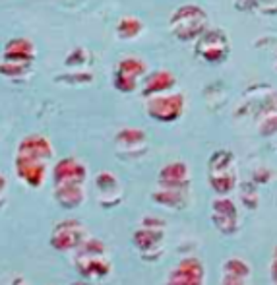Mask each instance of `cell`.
<instances>
[{
  "instance_id": "cell-2",
  "label": "cell",
  "mask_w": 277,
  "mask_h": 285,
  "mask_svg": "<svg viewBox=\"0 0 277 285\" xmlns=\"http://www.w3.org/2000/svg\"><path fill=\"white\" fill-rule=\"evenodd\" d=\"M204 41L209 43L208 49L202 47V52L209 62H221L229 56V39L221 31H209V35Z\"/></svg>"
},
{
  "instance_id": "cell-3",
  "label": "cell",
  "mask_w": 277,
  "mask_h": 285,
  "mask_svg": "<svg viewBox=\"0 0 277 285\" xmlns=\"http://www.w3.org/2000/svg\"><path fill=\"white\" fill-rule=\"evenodd\" d=\"M169 285H202V268L198 262H182L179 268L171 272Z\"/></svg>"
},
{
  "instance_id": "cell-1",
  "label": "cell",
  "mask_w": 277,
  "mask_h": 285,
  "mask_svg": "<svg viewBox=\"0 0 277 285\" xmlns=\"http://www.w3.org/2000/svg\"><path fill=\"white\" fill-rule=\"evenodd\" d=\"M86 241L84 225L76 219H66L54 225L51 233V244L56 251H72L80 249V244Z\"/></svg>"
}]
</instances>
